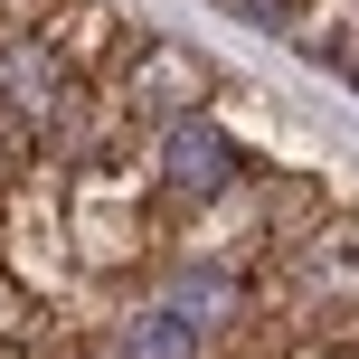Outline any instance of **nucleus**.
<instances>
[{
    "mask_svg": "<svg viewBox=\"0 0 359 359\" xmlns=\"http://www.w3.org/2000/svg\"><path fill=\"white\" fill-rule=\"evenodd\" d=\"M142 170H151V189H161V208L208 217V208H227V198L246 189V142H236L217 114H180V123H161L142 142Z\"/></svg>",
    "mask_w": 359,
    "mask_h": 359,
    "instance_id": "nucleus-1",
    "label": "nucleus"
},
{
    "mask_svg": "<svg viewBox=\"0 0 359 359\" xmlns=\"http://www.w3.org/2000/svg\"><path fill=\"white\" fill-rule=\"evenodd\" d=\"M95 86L86 67H76L67 48H57L48 19H29V29H0V104H10V123L29 133V151L57 133V114H67V95Z\"/></svg>",
    "mask_w": 359,
    "mask_h": 359,
    "instance_id": "nucleus-3",
    "label": "nucleus"
},
{
    "mask_svg": "<svg viewBox=\"0 0 359 359\" xmlns=\"http://www.w3.org/2000/svg\"><path fill=\"white\" fill-rule=\"evenodd\" d=\"M161 303H170L208 350H227L236 331L255 322V284H246L236 265H217V255H180V265L161 274Z\"/></svg>",
    "mask_w": 359,
    "mask_h": 359,
    "instance_id": "nucleus-4",
    "label": "nucleus"
},
{
    "mask_svg": "<svg viewBox=\"0 0 359 359\" xmlns=\"http://www.w3.org/2000/svg\"><path fill=\"white\" fill-rule=\"evenodd\" d=\"M104 350H114V359H217V350H208V341H198V331L161 303V293L114 312V322H104Z\"/></svg>",
    "mask_w": 359,
    "mask_h": 359,
    "instance_id": "nucleus-6",
    "label": "nucleus"
},
{
    "mask_svg": "<svg viewBox=\"0 0 359 359\" xmlns=\"http://www.w3.org/2000/svg\"><path fill=\"white\" fill-rule=\"evenodd\" d=\"M104 86H114V104H123L133 142H151L161 123H180V114H208V104H217V67H208V57L180 48V38H142V29H133L123 67H104Z\"/></svg>",
    "mask_w": 359,
    "mask_h": 359,
    "instance_id": "nucleus-2",
    "label": "nucleus"
},
{
    "mask_svg": "<svg viewBox=\"0 0 359 359\" xmlns=\"http://www.w3.org/2000/svg\"><path fill=\"white\" fill-rule=\"evenodd\" d=\"M284 274L303 303H359V208H322L284 246Z\"/></svg>",
    "mask_w": 359,
    "mask_h": 359,
    "instance_id": "nucleus-5",
    "label": "nucleus"
}]
</instances>
